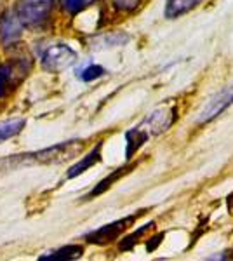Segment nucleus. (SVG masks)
I'll list each match as a JSON object with an SVG mask.
<instances>
[{"mask_svg": "<svg viewBox=\"0 0 233 261\" xmlns=\"http://www.w3.org/2000/svg\"><path fill=\"white\" fill-rule=\"evenodd\" d=\"M162 239H164V233L157 235V237H151V239H150V242L146 244V249L150 251V252H151V251H155V247H157V246H160Z\"/></svg>", "mask_w": 233, "mask_h": 261, "instance_id": "18", "label": "nucleus"}, {"mask_svg": "<svg viewBox=\"0 0 233 261\" xmlns=\"http://www.w3.org/2000/svg\"><path fill=\"white\" fill-rule=\"evenodd\" d=\"M53 9V0H18L16 14L23 24L37 27L49 18Z\"/></svg>", "mask_w": 233, "mask_h": 261, "instance_id": "3", "label": "nucleus"}, {"mask_svg": "<svg viewBox=\"0 0 233 261\" xmlns=\"http://www.w3.org/2000/svg\"><path fill=\"white\" fill-rule=\"evenodd\" d=\"M143 213H145V211H138L136 214H133V216L122 218V220H118V221H113V223H110V225L101 226V228L91 231L86 239L89 242H92V244H99V246L115 241V239L120 237V235L124 233L129 226H133L134 223H136V220L141 216Z\"/></svg>", "mask_w": 233, "mask_h": 261, "instance_id": "4", "label": "nucleus"}, {"mask_svg": "<svg viewBox=\"0 0 233 261\" xmlns=\"http://www.w3.org/2000/svg\"><path fill=\"white\" fill-rule=\"evenodd\" d=\"M105 75V68L99 65H89L87 68H84L82 71H79V77L80 81L84 82H91V81H96V79L103 77Z\"/></svg>", "mask_w": 233, "mask_h": 261, "instance_id": "15", "label": "nucleus"}, {"mask_svg": "<svg viewBox=\"0 0 233 261\" xmlns=\"http://www.w3.org/2000/svg\"><path fill=\"white\" fill-rule=\"evenodd\" d=\"M86 143L80 140H71L59 143V145L49 146L45 150L35 151V153H28V155H18L14 157L12 162H21V164H30V162H37V164H61L66 161H71L73 157H77L80 151L84 150Z\"/></svg>", "mask_w": 233, "mask_h": 261, "instance_id": "1", "label": "nucleus"}, {"mask_svg": "<svg viewBox=\"0 0 233 261\" xmlns=\"http://www.w3.org/2000/svg\"><path fill=\"white\" fill-rule=\"evenodd\" d=\"M150 130L145 127V124H143V127H136L133 130H129V133L125 134L127 138V150H125V157L131 159L136 151L141 148L143 143H146V140L150 138Z\"/></svg>", "mask_w": 233, "mask_h": 261, "instance_id": "8", "label": "nucleus"}, {"mask_svg": "<svg viewBox=\"0 0 233 261\" xmlns=\"http://www.w3.org/2000/svg\"><path fill=\"white\" fill-rule=\"evenodd\" d=\"M84 254V247L77 246V244H71V246H65L61 249L50 252V254L40 256L42 261H50V259H56V261H66V259H77L80 256Z\"/></svg>", "mask_w": 233, "mask_h": 261, "instance_id": "11", "label": "nucleus"}, {"mask_svg": "<svg viewBox=\"0 0 233 261\" xmlns=\"http://www.w3.org/2000/svg\"><path fill=\"white\" fill-rule=\"evenodd\" d=\"M23 27L21 19L18 18L14 11H7L6 14L0 18V39L4 44H14L19 40L21 33H23Z\"/></svg>", "mask_w": 233, "mask_h": 261, "instance_id": "7", "label": "nucleus"}, {"mask_svg": "<svg viewBox=\"0 0 233 261\" xmlns=\"http://www.w3.org/2000/svg\"><path fill=\"white\" fill-rule=\"evenodd\" d=\"M77 61V53L65 44H54L42 54V66L50 73H59Z\"/></svg>", "mask_w": 233, "mask_h": 261, "instance_id": "2", "label": "nucleus"}, {"mask_svg": "<svg viewBox=\"0 0 233 261\" xmlns=\"http://www.w3.org/2000/svg\"><path fill=\"white\" fill-rule=\"evenodd\" d=\"M28 65L24 61H9L0 65V98L6 96V92L16 86V82L24 75Z\"/></svg>", "mask_w": 233, "mask_h": 261, "instance_id": "6", "label": "nucleus"}, {"mask_svg": "<svg viewBox=\"0 0 233 261\" xmlns=\"http://www.w3.org/2000/svg\"><path fill=\"white\" fill-rule=\"evenodd\" d=\"M233 103V84L228 87H224L223 91H219L213 99L207 103V107L200 112L197 122L198 124H205V122L216 119L221 112L226 110L228 107Z\"/></svg>", "mask_w": 233, "mask_h": 261, "instance_id": "5", "label": "nucleus"}, {"mask_svg": "<svg viewBox=\"0 0 233 261\" xmlns=\"http://www.w3.org/2000/svg\"><path fill=\"white\" fill-rule=\"evenodd\" d=\"M133 167H134V166H131V167L127 166V167H120V169H117L115 172H113V174H110L108 178H105L103 181H101V183L97 185V187L94 188V190H92L91 193H89V197H96V195H101V193H103V192H107L108 188L112 187L113 183H115V181H118V179L122 178V176L127 174V172H129V171H133Z\"/></svg>", "mask_w": 233, "mask_h": 261, "instance_id": "12", "label": "nucleus"}, {"mask_svg": "<svg viewBox=\"0 0 233 261\" xmlns=\"http://www.w3.org/2000/svg\"><path fill=\"white\" fill-rule=\"evenodd\" d=\"M205 0H167L165 2V16L167 18H179L186 12L193 11Z\"/></svg>", "mask_w": 233, "mask_h": 261, "instance_id": "9", "label": "nucleus"}, {"mask_svg": "<svg viewBox=\"0 0 233 261\" xmlns=\"http://www.w3.org/2000/svg\"><path fill=\"white\" fill-rule=\"evenodd\" d=\"M113 4L118 7V9H125V11H129V9H134V7L139 4V0H113Z\"/></svg>", "mask_w": 233, "mask_h": 261, "instance_id": "17", "label": "nucleus"}, {"mask_svg": "<svg viewBox=\"0 0 233 261\" xmlns=\"http://www.w3.org/2000/svg\"><path fill=\"white\" fill-rule=\"evenodd\" d=\"M99 161H101V143L91 151V153L86 155L82 161L77 162L73 167H71V169L68 171V174H66V178H75V176H80L82 172H86L89 167H92L94 164H97Z\"/></svg>", "mask_w": 233, "mask_h": 261, "instance_id": "10", "label": "nucleus"}, {"mask_svg": "<svg viewBox=\"0 0 233 261\" xmlns=\"http://www.w3.org/2000/svg\"><path fill=\"white\" fill-rule=\"evenodd\" d=\"M155 223L151 221V223H148V225H145V226H141V228L139 230H136L134 231L133 235H129V237H125L124 241H122V244H120V251H129V249H133L134 246H136L138 244V239L141 237L143 233H146L148 230L151 228V226H153Z\"/></svg>", "mask_w": 233, "mask_h": 261, "instance_id": "14", "label": "nucleus"}, {"mask_svg": "<svg viewBox=\"0 0 233 261\" xmlns=\"http://www.w3.org/2000/svg\"><path fill=\"white\" fill-rule=\"evenodd\" d=\"M230 256H226V252H221V254H218V256H211L209 259H228Z\"/></svg>", "mask_w": 233, "mask_h": 261, "instance_id": "20", "label": "nucleus"}, {"mask_svg": "<svg viewBox=\"0 0 233 261\" xmlns=\"http://www.w3.org/2000/svg\"><path fill=\"white\" fill-rule=\"evenodd\" d=\"M23 127H24V120H14V122L2 124L0 125V143L6 141V140H11V138L16 136Z\"/></svg>", "mask_w": 233, "mask_h": 261, "instance_id": "13", "label": "nucleus"}, {"mask_svg": "<svg viewBox=\"0 0 233 261\" xmlns=\"http://www.w3.org/2000/svg\"><path fill=\"white\" fill-rule=\"evenodd\" d=\"M92 2L94 0H61V6L70 14H77L82 9H86L87 6H91Z\"/></svg>", "mask_w": 233, "mask_h": 261, "instance_id": "16", "label": "nucleus"}, {"mask_svg": "<svg viewBox=\"0 0 233 261\" xmlns=\"http://www.w3.org/2000/svg\"><path fill=\"white\" fill-rule=\"evenodd\" d=\"M226 209H228V213L233 216V192L228 195V199H226Z\"/></svg>", "mask_w": 233, "mask_h": 261, "instance_id": "19", "label": "nucleus"}]
</instances>
